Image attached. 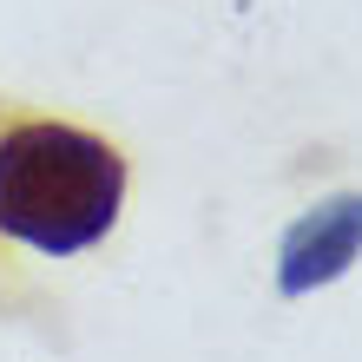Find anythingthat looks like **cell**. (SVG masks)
<instances>
[{"instance_id":"cell-1","label":"cell","mask_w":362,"mask_h":362,"mask_svg":"<svg viewBox=\"0 0 362 362\" xmlns=\"http://www.w3.org/2000/svg\"><path fill=\"white\" fill-rule=\"evenodd\" d=\"M125 198V158L59 119L0 132V230L47 257L99 244Z\"/></svg>"},{"instance_id":"cell-2","label":"cell","mask_w":362,"mask_h":362,"mask_svg":"<svg viewBox=\"0 0 362 362\" xmlns=\"http://www.w3.org/2000/svg\"><path fill=\"white\" fill-rule=\"evenodd\" d=\"M356 250H362V191L303 211V218L284 230V250H276V290H284V296H310L316 284L343 276L356 264Z\"/></svg>"}]
</instances>
